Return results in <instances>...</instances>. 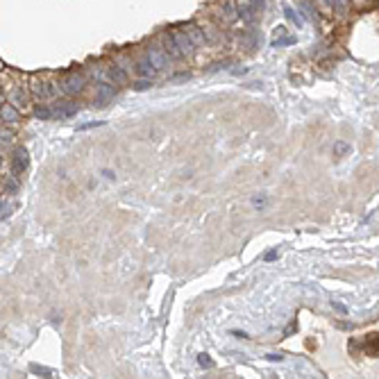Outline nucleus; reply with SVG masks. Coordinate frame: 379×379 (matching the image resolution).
I'll list each match as a JSON object with an SVG mask.
<instances>
[{
    "mask_svg": "<svg viewBox=\"0 0 379 379\" xmlns=\"http://www.w3.org/2000/svg\"><path fill=\"white\" fill-rule=\"evenodd\" d=\"M3 191L10 193V196H14V193L19 191V177H16V175H12V177L7 179L5 184H3Z\"/></svg>",
    "mask_w": 379,
    "mask_h": 379,
    "instance_id": "11",
    "label": "nucleus"
},
{
    "mask_svg": "<svg viewBox=\"0 0 379 379\" xmlns=\"http://www.w3.org/2000/svg\"><path fill=\"white\" fill-rule=\"evenodd\" d=\"M266 359H268V361H282V354H268Z\"/></svg>",
    "mask_w": 379,
    "mask_h": 379,
    "instance_id": "26",
    "label": "nucleus"
},
{
    "mask_svg": "<svg viewBox=\"0 0 379 379\" xmlns=\"http://www.w3.org/2000/svg\"><path fill=\"white\" fill-rule=\"evenodd\" d=\"M84 84H87V80H84L82 73H69L61 78L59 87L66 96H78V93L84 91Z\"/></svg>",
    "mask_w": 379,
    "mask_h": 379,
    "instance_id": "1",
    "label": "nucleus"
},
{
    "mask_svg": "<svg viewBox=\"0 0 379 379\" xmlns=\"http://www.w3.org/2000/svg\"><path fill=\"white\" fill-rule=\"evenodd\" d=\"M284 14H286V19H288V21H293V23H295L297 28H302V19L297 16V12H293L291 7L286 5V7H284Z\"/></svg>",
    "mask_w": 379,
    "mask_h": 379,
    "instance_id": "16",
    "label": "nucleus"
},
{
    "mask_svg": "<svg viewBox=\"0 0 379 379\" xmlns=\"http://www.w3.org/2000/svg\"><path fill=\"white\" fill-rule=\"evenodd\" d=\"M107 75H109V80L114 84H128V75H125V71L120 66H109Z\"/></svg>",
    "mask_w": 379,
    "mask_h": 379,
    "instance_id": "8",
    "label": "nucleus"
},
{
    "mask_svg": "<svg viewBox=\"0 0 379 379\" xmlns=\"http://www.w3.org/2000/svg\"><path fill=\"white\" fill-rule=\"evenodd\" d=\"M102 120H96V123H87V125H80V130H91V128H100Z\"/></svg>",
    "mask_w": 379,
    "mask_h": 379,
    "instance_id": "22",
    "label": "nucleus"
},
{
    "mask_svg": "<svg viewBox=\"0 0 379 379\" xmlns=\"http://www.w3.org/2000/svg\"><path fill=\"white\" fill-rule=\"evenodd\" d=\"M52 114H55V109H50V107H37V109H34V116L41 120H48Z\"/></svg>",
    "mask_w": 379,
    "mask_h": 379,
    "instance_id": "13",
    "label": "nucleus"
},
{
    "mask_svg": "<svg viewBox=\"0 0 379 379\" xmlns=\"http://www.w3.org/2000/svg\"><path fill=\"white\" fill-rule=\"evenodd\" d=\"M352 148H350V143H345V141H336L334 143V155L336 157H343L345 152H350Z\"/></svg>",
    "mask_w": 379,
    "mask_h": 379,
    "instance_id": "14",
    "label": "nucleus"
},
{
    "mask_svg": "<svg viewBox=\"0 0 379 379\" xmlns=\"http://www.w3.org/2000/svg\"><path fill=\"white\" fill-rule=\"evenodd\" d=\"M266 205H268V200H266L264 193H259V196H252V207H255V209L264 211V209H266Z\"/></svg>",
    "mask_w": 379,
    "mask_h": 379,
    "instance_id": "15",
    "label": "nucleus"
},
{
    "mask_svg": "<svg viewBox=\"0 0 379 379\" xmlns=\"http://www.w3.org/2000/svg\"><path fill=\"white\" fill-rule=\"evenodd\" d=\"M198 363H200L202 368H214V361L209 359V354H198Z\"/></svg>",
    "mask_w": 379,
    "mask_h": 379,
    "instance_id": "17",
    "label": "nucleus"
},
{
    "mask_svg": "<svg viewBox=\"0 0 379 379\" xmlns=\"http://www.w3.org/2000/svg\"><path fill=\"white\" fill-rule=\"evenodd\" d=\"M32 96L43 102V100H48V98H55L57 89L52 82H43L41 78H32Z\"/></svg>",
    "mask_w": 379,
    "mask_h": 379,
    "instance_id": "2",
    "label": "nucleus"
},
{
    "mask_svg": "<svg viewBox=\"0 0 379 379\" xmlns=\"http://www.w3.org/2000/svg\"><path fill=\"white\" fill-rule=\"evenodd\" d=\"M32 372H39L41 377H52V372L50 370H46V368H39V365H32Z\"/></svg>",
    "mask_w": 379,
    "mask_h": 379,
    "instance_id": "19",
    "label": "nucleus"
},
{
    "mask_svg": "<svg viewBox=\"0 0 379 379\" xmlns=\"http://www.w3.org/2000/svg\"><path fill=\"white\" fill-rule=\"evenodd\" d=\"M148 59L152 61V66H155L157 71H161V69H166V64H168V57L164 55V52L159 50V48H148Z\"/></svg>",
    "mask_w": 379,
    "mask_h": 379,
    "instance_id": "5",
    "label": "nucleus"
},
{
    "mask_svg": "<svg viewBox=\"0 0 379 379\" xmlns=\"http://www.w3.org/2000/svg\"><path fill=\"white\" fill-rule=\"evenodd\" d=\"M12 214V207L10 205H5V202H3V220H5L7 218V216H10Z\"/></svg>",
    "mask_w": 379,
    "mask_h": 379,
    "instance_id": "24",
    "label": "nucleus"
},
{
    "mask_svg": "<svg viewBox=\"0 0 379 379\" xmlns=\"http://www.w3.org/2000/svg\"><path fill=\"white\" fill-rule=\"evenodd\" d=\"M173 37H175V41H177V48L182 50V55H184V52H186V55H191L193 46H196V43L191 41V37H186V32H177V34H173Z\"/></svg>",
    "mask_w": 379,
    "mask_h": 379,
    "instance_id": "6",
    "label": "nucleus"
},
{
    "mask_svg": "<svg viewBox=\"0 0 379 379\" xmlns=\"http://www.w3.org/2000/svg\"><path fill=\"white\" fill-rule=\"evenodd\" d=\"M148 87H152V84L148 82V78H146V80H141V82H137V87H134V89H137V91H143V89H148Z\"/></svg>",
    "mask_w": 379,
    "mask_h": 379,
    "instance_id": "20",
    "label": "nucleus"
},
{
    "mask_svg": "<svg viewBox=\"0 0 379 379\" xmlns=\"http://www.w3.org/2000/svg\"><path fill=\"white\" fill-rule=\"evenodd\" d=\"M102 175H105V177H107V179H116V175H114V173H111V170H109V168H105V170H102Z\"/></svg>",
    "mask_w": 379,
    "mask_h": 379,
    "instance_id": "25",
    "label": "nucleus"
},
{
    "mask_svg": "<svg viewBox=\"0 0 379 379\" xmlns=\"http://www.w3.org/2000/svg\"><path fill=\"white\" fill-rule=\"evenodd\" d=\"M19 120H21V116L14 105H3V123L12 125V123H19Z\"/></svg>",
    "mask_w": 379,
    "mask_h": 379,
    "instance_id": "7",
    "label": "nucleus"
},
{
    "mask_svg": "<svg viewBox=\"0 0 379 379\" xmlns=\"http://www.w3.org/2000/svg\"><path fill=\"white\" fill-rule=\"evenodd\" d=\"M28 166H30L28 150H25V148H16L14 157H12V173H14L16 177H21V175H23V170H28Z\"/></svg>",
    "mask_w": 379,
    "mask_h": 379,
    "instance_id": "4",
    "label": "nucleus"
},
{
    "mask_svg": "<svg viewBox=\"0 0 379 379\" xmlns=\"http://www.w3.org/2000/svg\"><path fill=\"white\" fill-rule=\"evenodd\" d=\"M116 98V89H114V84H109V82H100L96 87V96H93V105L96 107H107L111 100Z\"/></svg>",
    "mask_w": 379,
    "mask_h": 379,
    "instance_id": "3",
    "label": "nucleus"
},
{
    "mask_svg": "<svg viewBox=\"0 0 379 379\" xmlns=\"http://www.w3.org/2000/svg\"><path fill=\"white\" fill-rule=\"evenodd\" d=\"M264 259H266V261H275V259H277V250H268V252L264 255Z\"/></svg>",
    "mask_w": 379,
    "mask_h": 379,
    "instance_id": "21",
    "label": "nucleus"
},
{
    "mask_svg": "<svg viewBox=\"0 0 379 379\" xmlns=\"http://www.w3.org/2000/svg\"><path fill=\"white\" fill-rule=\"evenodd\" d=\"M332 5L336 7L338 12H345V10H347V5H350V0H332Z\"/></svg>",
    "mask_w": 379,
    "mask_h": 379,
    "instance_id": "18",
    "label": "nucleus"
},
{
    "mask_svg": "<svg viewBox=\"0 0 379 379\" xmlns=\"http://www.w3.org/2000/svg\"><path fill=\"white\" fill-rule=\"evenodd\" d=\"M137 73L141 75V78H155V73H157V69L152 66V61L148 59V61H139V66H137Z\"/></svg>",
    "mask_w": 379,
    "mask_h": 379,
    "instance_id": "10",
    "label": "nucleus"
},
{
    "mask_svg": "<svg viewBox=\"0 0 379 379\" xmlns=\"http://www.w3.org/2000/svg\"><path fill=\"white\" fill-rule=\"evenodd\" d=\"M10 141H12V132L3 128V143H10Z\"/></svg>",
    "mask_w": 379,
    "mask_h": 379,
    "instance_id": "23",
    "label": "nucleus"
},
{
    "mask_svg": "<svg viewBox=\"0 0 379 379\" xmlns=\"http://www.w3.org/2000/svg\"><path fill=\"white\" fill-rule=\"evenodd\" d=\"M261 5H264V0H252V7H255V10H261Z\"/></svg>",
    "mask_w": 379,
    "mask_h": 379,
    "instance_id": "27",
    "label": "nucleus"
},
{
    "mask_svg": "<svg viewBox=\"0 0 379 379\" xmlns=\"http://www.w3.org/2000/svg\"><path fill=\"white\" fill-rule=\"evenodd\" d=\"M186 32H188V37H191V41H193V43H205V34H202L200 30L196 28V25H188Z\"/></svg>",
    "mask_w": 379,
    "mask_h": 379,
    "instance_id": "12",
    "label": "nucleus"
},
{
    "mask_svg": "<svg viewBox=\"0 0 379 379\" xmlns=\"http://www.w3.org/2000/svg\"><path fill=\"white\" fill-rule=\"evenodd\" d=\"M10 102L16 107V109H25V107H28V96H25L23 89H16V91L10 96Z\"/></svg>",
    "mask_w": 379,
    "mask_h": 379,
    "instance_id": "9",
    "label": "nucleus"
},
{
    "mask_svg": "<svg viewBox=\"0 0 379 379\" xmlns=\"http://www.w3.org/2000/svg\"><path fill=\"white\" fill-rule=\"evenodd\" d=\"M232 334H234V336H238V338H247V334L245 332H238V329H234Z\"/></svg>",
    "mask_w": 379,
    "mask_h": 379,
    "instance_id": "28",
    "label": "nucleus"
},
{
    "mask_svg": "<svg viewBox=\"0 0 379 379\" xmlns=\"http://www.w3.org/2000/svg\"><path fill=\"white\" fill-rule=\"evenodd\" d=\"M234 75H243V73H247V69H236V71H232Z\"/></svg>",
    "mask_w": 379,
    "mask_h": 379,
    "instance_id": "30",
    "label": "nucleus"
},
{
    "mask_svg": "<svg viewBox=\"0 0 379 379\" xmlns=\"http://www.w3.org/2000/svg\"><path fill=\"white\" fill-rule=\"evenodd\" d=\"M332 304H334V306H336V309H338V311H341V313H345V306H343V304H338V302H332Z\"/></svg>",
    "mask_w": 379,
    "mask_h": 379,
    "instance_id": "29",
    "label": "nucleus"
}]
</instances>
